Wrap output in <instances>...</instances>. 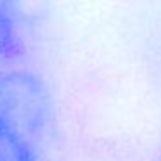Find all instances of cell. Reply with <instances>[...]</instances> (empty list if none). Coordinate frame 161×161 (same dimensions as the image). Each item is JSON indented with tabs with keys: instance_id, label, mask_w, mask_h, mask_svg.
I'll return each instance as SVG.
<instances>
[{
	"instance_id": "6da1fadb",
	"label": "cell",
	"mask_w": 161,
	"mask_h": 161,
	"mask_svg": "<svg viewBox=\"0 0 161 161\" xmlns=\"http://www.w3.org/2000/svg\"><path fill=\"white\" fill-rule=\"evenodd\" d=\"M0 119L40 151L52 128V97L33 71H0Z\"/></svg>"
},
{
	"instance_id": "7a4b0ae2",
	"label": "cell",
	"mask_w": 161,
	"mask_h": 161,
	"mask_svg": "<svg viewBox=\"0 0 161 161\" xmlns=\"http://www.w3.org/2000/svg\"><path fill=\"white\" fill-rule=\"evenodd\" d=\"M19 11L16 0H0V59L19 52Z\"/></svg>"
},
{
	"instance_id": "3957f363",
	"label": "cell",
	"mask_w": 161,
	"mask_h": 161,
	"mask_svg": "<svg viewBox=\"0 0 161 161\" xmlns=\"http://www.w3.org/2000/svg\"><path fill=\"white\" fill-rule=\"evenodd\" d=\"M0 161H40V151L0 119Z\"/></svg>"
}]
</instances>
